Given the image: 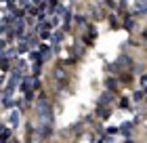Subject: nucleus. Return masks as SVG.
I'll use <instances>...</instances> for the list:
<instances>
[{
    "mask_svg": "<svg viewBox=\"0 0 147 143\" xmlns=\"http://www.w3.org/2000/svg\"><path fill=\"white\" fill-rule=\"evenodd\" d=\"M0 133H2V124H0Z\"/></svg>",
    "mask_w": 147,
    "mask_h": 143,
    "instance_id": "39448f33",
    "label": "nucleus"
},
{
    "mask_svg": "<svg viewBox=\"0 0 147 143\" xmlns=\"http://www.w3.org/2000/svg\"><path fill=\"white\" fill-rule=\"evenodd\" d=\"M145 40H147V32H145Z\"/></svg>",
    "mask_w": 147,
    "mask_h": 143,
    "instance_id": "423d86ee",
    "label": "nucleus"
},
{
    "mask_svg": "<svg viewBox=\"0 0 147 143\" xmlns=\"http://www.w3.org/2000/svg\"><path fill=\"white\" fill-rule=\"evenodd\" d=\"M120 107H124V109L128 107V101H126V99H122V101H120Z\"/></svg>",
    "mask_w": 147,
    "mask_h": 143,
    "instance_id": "20e7f679",
    "label": "nucleus"
},
{
    "mask_svg": "<svg viewBox=\"0 0 147 143\" xmlns=\"http://www.w3.org/2000/svg\"><path fill=\"white\" fill-rule=\"evenodd\" d=\"M139 13H147V2H143V4L139 7Z\"/></svg>",
    "mask_w": 147,
    "mask_h": 143,
    "instance_id": "7ed1b4c3",
    "label": "nucleus"
},
{
    "mask_svg": "<svg viewBox=\"0 0 147 143\" xmlns=\"http://www.w3.org/2000/svg\"><path fill=\"white\" fill-rule=\"evenodd\" d=\"M11 126H17L19 124V112H17V109H13V112H11Z\"/></svg>",
    "mask_w": 147,
    "mask_h": 143,
    "instance_id": "f257e3e1",
    "label": "nucleus"
},
{
    "mask_svg": "<svg viewBox=\"0 0 147 143\" xmlns=\"http://www.w3.org/2000/svg\"><path fill=\"white\" fill-rule=\"evenodd\" d=\"M109 99H111V93H105V95H101V99H99V103H101V105H105L107 101H109Z\"/></svg>",
    "mask_w": 147,
    "mask_h": 143,
    "instance_id": "f03ea898",
    "label": "nucleus"
}]
</instances>
